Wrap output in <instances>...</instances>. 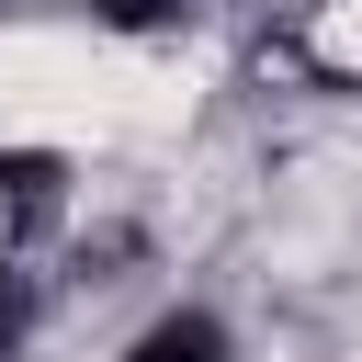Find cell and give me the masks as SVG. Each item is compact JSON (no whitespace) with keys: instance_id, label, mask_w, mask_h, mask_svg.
<instances>
[{"instance_id":"6da1fadb","label":"cell","mask_w":362,"mask_h":362,"mask_svg":"<svg viewBox=\"0 0 362 362\" xmlns=\"http://www.w3.org/2000/svg\"><path fill=\"white\" fill-rule=\"evenodd\" d=\"M113 362H249V351H238V317H226V305L170 294L158 317H136V328L113 339Z\"/></svg>"},{"instance_id":"7a4b0ae2","label":"cell","mask_w":362,"mask_h":362,"mask_svg":"<svg viewBox=\"0 0 362 362\" xmlns=\"http://www.w3.org/2000/svg\"><path fill=\"white\" fill-rule=\"evenodd\" d=\"M34 328H45V272H23V260L0 249V362H23Z\"/></svg>"}]
</instances>
